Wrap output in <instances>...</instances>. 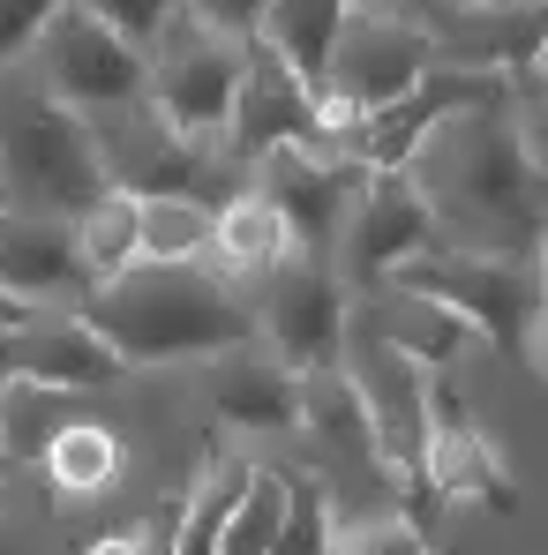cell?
Segmentation results:
<instances>
[{
	"instance_id": "1",
	"label": "cell",
	"mask_w": 548,
	"mask_h": 555,
	"mask_svg": "<svg viewBox=\"0 0 548 555\" xmlns=\"http://www.w3.org/2000/svg\"><path fill=\"white\" fill-rule=\"evenodd\" d=\"M398 173L429 203L436 248L541 256V151L511 120V91H504V105H473V113L436 120Z\"/></svg>"
},
{
	"instance_id": "2",
	"label": "cell",
	"mask_w": 548,
	"mask_h": 555,
	"mask_svg": "<svg viewBox=\"0 0 548 555\" xmlns=\"http://www.w3.org/2000/svg\"><path fill=\"white\" fill-rule=\"evenodd\" d=\"M91 323V338L113 346L120 369H158V361H218L241 353L256 338V315L241 300V285L203 263H151L136 256L128 271L91 285V300L76 308Z\"/></svg>"
},
{
	"instance_id": "3",
	"label": "cell",
	"mask_w": 548,
	"mask_h": 555,
	"mask_svg": "<svg viewBox=\"0 0 548 555\" xmlns=\"http://www.w3.org/2000/svg\"><path fill=\"white\" fill-rule=\"evenodd\" d=\"M98 151V173L113 195H181V203H226L233 188H248V166H233V151L218 135H181L174 120H158L151 98H120L76 113Z\"/></svg>"
},
{
	"instance_id": "4",
	"label": "cell",
	"mask_w": 548,
	"mask_h": 555,
	"mask_svg": "<svg viewBox=\"0 0 548 555\" xmlns=\"http://www.w3.org/2000/svg\"><path fill=\"white\" fill-rule=\"evenodd\" d=\"M383 285H406L436 308H451L473 338L511 353L526 375H541V256H466V248H421Z\"/></svg>"
},
{
	"instance_id": "5",
	"label": "cell",
	"mask_w": 548,
	"mask_h": 555,
	"mask_svg": "<svg viewBox=\"0 0 548 555\" xmlns=\"http://www.w3.org/2000/svg\"><path fill=\"white\" fill-rule=\"evenodd\" d=\"M98 195H105V173H98L84 120L68 105H53L30 76L15 91H0V203L76 218Z\"/></svg>"
},
{
	"instance_id": "6",
	"label": "cell",
	"mask_w": 548,
	"mask_h": 555,
	"mask_svg": "<svg viewBox=\"0 0 548 555\" xmlns=\"http://www.w3.org/2000/svg\"><path fill=\"white\" fill-rule=\"evenodd\" d=\"M293 428H308V443H316V473L308 480L323 488V503H331L339 526L406 518V480L375 451L368 413H361V398H354V383L339 375V361L293 375Z\"/></svg>"
},
{
	"instance_id": "7",
	"label": "cell",
	"mask_w": 548,
	"mask_h": 555,
	"mask_svg": "<svg viewBox=\"0 0 548 555\" xmlns=\"http://www.w3.org/2000/svg\"><path fill=\"white\" fill-rule=\"evenodd\" d=\"M339 375H346V383H354V398H361L375 451H383L391 473L406 480V518H413V503L429 495V488H421V459H429V369H421V361H406V353L368 323L361 300H346Z\"/></svg>"
},
{
	"instance_id": "8",
	"label": "cell",
	"mask_w": 548,
	"mask_h": 555,
	"mask_svg": "<svg viewBox=\"0 0 548 555\" xmlns=\"http://www.w3.org/2000/svg\"><path fill=\"white\" fill-rule=\"evenodd\" d=\"M248 68V38L203 23L174 8L158 23V38L143 46V98L158 105V120H174L181 135H226V113Z\"/></svg>"
},
{
	"instance_id": "9",
	"label": "cell",
	"mask_w": 548,
	"mask_h": 555,
	"mask_svg": "<svg viewBox=\"0 0 548 555\" xmlns=\"http://www.w3.org/2000/svg\"><path fill=\"white\" fill-rule=\"evenodd\" d=\"M15 68L53 98V105H68V113L143 98V46H128L120 30H105L91 8H76V0H61L46 15V30L30 38V53Z\"/></svg>"
},
{
	"instance_id": "10",
	"label": "cell",
	"mask_w": 548,
	"mask_h": 555,
	"mask_svg": "<svg viewBox=\"0 0 548 555\" xmlns=\"http://www.w3.org/2000/svg\"><path fill=\"white\" fill-rule=\"evenodd\" d=\"M248 315L256 331L271 338V361L285 375L331 369L339 361V338H346V285L331 278V256H308V248H285L271 271L256 278L248 293Z\"/></svg>"
},
{
	"instance_id": "11",
	"label": "cell",
	"mask_w": 548,
	"mask_h": 555,
	"mask_svg": "<svg viewBox=\"0 0 548 555\" xmlns=\"http://www.w3.org/2000/svg\"><path fill=\"white\" fill-rule=\"evenodd\" d=\"M421 68H429V23L413 8H346V23L323 53L316 98L361 120V113L413 91Z\"/></svg>"
},
{
	"instance_id": "12",
	"label": "cell",
	"mask_w": 548,
	"mask_h": 555,
	"mask_svg": "<svg viewBox=\"0 0 548 555\" xmlns=\"http://www.w3.org/2000/svg\"><path fill=\"white\" fill-rule=\"evenodd\" d=\"M421 248H436V225H429V203L413 195V181L406 173H368L361 195L339 218V233H331V278L346 293H375Z\"/></svg>"
},
{
	"instance_id": "13",
	"label": "cell",
	"mask_w": 548,
	"mask_h": 555,
	"mask_svg": "<svg viewBox=\"0 0 548 555\" xmlns=\"http://www.w3.org/2000/svg\"><path fill=\"white\" fill-rule=\"evenodd\" d=\"M361 181H368L361 158H339V151H316V143H285V151H264L248 166V188L271 203L285 241L308 248V256H331V233H339L346 203L361 195Z\"/></svg>"
},
{
	"instance_id": "14",
	"label": "cell",
	"mask_w": 548,
	"mask_h": 555,
	"mask_svg": "<svg viewBox=\"0 0 548 555\" xmlns=\"http://www.w3.org/2000/svg\"><path fill=\"white\" fill-rule=\"evenodd\" d=\"M413 15L429 23V68H488V76H511V68H534L548 38V8L541 0H413Z\"/></svg>"
},
{
	"instance_id": "15",
	"label": "cell",
	"mask_w": 548,
	"mask_h": 555,
	"mask_svg": "<svg viewBox=\"0 0 548 555\" xmlns=\"http://www.w3.org/2000/svg\"><path fill=\"white\" fill-rule=\"evenodd\" d=\"M98 278L76 256V225L53 218V210H15L0 203V293L23 300L30 315L53 308V315H76L91 300Z\"/></svg>"
},
{
	"instance_id": "16",
	"label": "cell",
	"mask_w": 548,
	"mask_h": 555,
	"mask_svg": "<svg viewBox=\"0 0 548 555\" xmlns=\"http://www.w3.org/2000/svg\"><path fill=\"white\" fill-rule=\"evenodd\" d=\"M473 105H504V76H488V68H421L406 98H391V105L361 113L354 158H361L368 173H398V166L413 158V143H421L436 120L473 113Z\"/></svg>"
},
{
	"instance_id": "17",
	"label": "cell",
	"mask_w": 548,
	"mask_h": 555,
	"mask_svg": "<svg viewBox=\"0 0 548 555\" xmlns=\"http://www.w3.org/2000/svg\"><path fill=\"white\" fill-rule=\"evenodd\" d=\"M316 113L323 98L308 91L271 46L248 38V68H241V91H233V113H226V151L233 166H256L264 151H285V143H316Z\"/></svg>"
},
{
	"instance_id": "18",
	"label": "cell",
	"mask_w": 548,
	"mask_h": 555,
	"mask_svg": "<svg viewBox=\"0 0 548 555\" xmlns=\"http://www.w3.org/2000/svg\"><path fill=\"white\" fill-rule=\"evenodd\" d=\"M421 488L429 495H473V503H496L511 511L519 488L496 459L488 428L466 413V398L451 390V369H429V459H421Z\"/></svg>"
},
{
	"instance_id": "19",
	"label": "cell",
	"mask_w": 548,
	"mask_h": 555,
	"mask_svg": "<svg viewBox=\"0 0 548 555\" xmlns=\"http://www.w3.org/2000/svg\"><path fill=\"white\" fill-rule=\"evenodd\" d=\"M113 375H120V361H113L105 338H91L84 315H53V308H38V315H23V323L0 331V383L98 390V383H113Z\"/></svg>"
},
{
	"instance_id": "20",
	"label": "cell",
	"mask_w": 548,
	"mask_h": 555,
	"mask_svg": "<svg viewBox=\"0 0 548 555\" xmlns=\"http://www.w3.org/2000/svg\"><path fill=\"white\" fill-rule=\"evenodd\" d=\"M361 315L406 353V361H421V369H451L458 353H466V338H473L451 308H436V300H421V293H406V285L361 293Z\"/></svg>"
},
{
	"instance_id": "21",
	"label": "cell",
	"mask_w": 548,
	"mask_h": 555,
	"mask_svg": "<svg viewBox=\"0 0 548 555\" xmlns=\"http://www.w3.org/2000/svg\"><path fill=\"white\" fill-rule=\"evenodd\" d=\"M285 248H293V241H285V225L271 218V203H264L256 188H233V195L211 210V271L226 278V285H256Z\"/></svg>"
},
{
	"instance_id": "22",
	"label": "cell",
	"mask_w": 548,
	"mask_h": 555,
	"mask_svg": "<svg viewBox=\"0 0 548 555\" xmlns=\"http://www.w3.org/2000/svg\"><path fill=\"white\" fill-rule=\"evenodd\" d=\"M91 405H84V390H53V383H0V459L8 473H38L46 459V443L68 428V421H84Z\"/></svg>"
},
{
	"instance_id": "23",
	"label": "cell",
	"mask_w": 548,
	"mask_h": 555,
	"mask_svg": "<svg viewBox=\"0 0 548 555\" xmlns=\"http://www.w3.org/2000/svg\"><path fill=\"white\" fill-rule=\"evenodd\" d=\"M346 8H354V0H264V15H256V46H271L278 61L316 91L323 53H331V38H339V23H346Z\"/></svg>"
},
{
	"instance_id": "24",
	"label": "cell",
	"mask_w": 548,
	"mask_h": 555,
	"mask_svg": "<svg viewBox=\"0 0 548 555\" xmlns=\"http://www.w3.org/2000/svg\"><path fill=\"white\" fill-rule=\"evenodd\" d=\"M218 413L241 428H293V375L278 361H248V346L218 353Z\"/></svg>"
},
{
	"instance_id": "25",
	"label": "cell",
	"mask_w": 548,
	"mask_h": 555,
	"mask_svg": "<svg viewBox=\"0 0 548 555\" xmlns=\"http://www.w3.org/2000/svg\"><path fill=\"white\" fill-rule=\"evenodd\" d=\"M38 473H46L53 495H98V488L120 473V443H113V428H105L98 413H84V421H68V428L46 443Z\"/></svg>"
},
{
	"instance_id": "26",
	"label": "cell",
	"mask_w": 548,
	"mask_h": 555,
	"mask_svg": "<svg viewBox=\"0 0 548 555\" xmlns=\"http://www.w3.org/2000/svg\"><path fill=\"white\" fill-rule=\"evenodd\" d=\"M136 256H151V263H203L211 256V203L143 195L136 203Z\"/></svg>"
},
{
	"instance_id": "27",
	"label": "cell",
	"mask_w": 548,
	"mask_h": 555,
	"mask_svg": "<svg viewBox=\"0 0 548 555\" xmlns=\"http://www.w3.org/2000/svg\"><path fill=\"white\" fill-rule=\"evenodd\" d=\"M248 488V459H211L203 480L181 495V555H218V533H226V511L241 503Z\"/></svg>"
},
{
	"instance_id": "28",
	"label": "cell",
	"mask_w": 548,
	"mask_h": 555,
	"mask_svg": "<svg viewBox=\"0 0 548 555\" xmlns=\"http://www.w3.org/2000/svg\"><path fill=\"white\" fill-rule=\"evenodd\" d=\"M68 225H76V256H84V271H91L98 285L136 263V195H113V188H105L91 210H76Z\"/></svg>"
},
{
	"instance_id": "29",
	"label": "cell",
	"mask_w": 548,
	"mask_h": 555,
	"mask_svg": "<svg viewBox=\"0 0 548 555\" xmlns=\"http://www.w3.org/2000/svg\"><path fill=\"white\" fill-rule=\"evenodd\" d=\"M278 518H285V473H278V465H248V488H241V503L226 511L218 555H271Z\"/></svg>"
},
{
	"instance_id": "30",
	"label": "cell",
	"mask_w": 548,
	"mask_h": 555,
	"mask_svg": "<svg viewBox=\"0 0 548 555\" xmlns=\"http://www.w3.org/2000/svg\"><path fill=\"white\" fill-rule=\"evenodd\" d=\"M331 503L308 473H285V518H278V541L271 555H331Z\"/></svg>"
},
{
	"instance_id": "31",
	"label": "cell",
	"mask_w": 548,
	"mask_h": 555,
	"mask_svg": "<svg viewBox=\"0 0 548 555\" xmlns=\"http://www.w3.org/2000/svg\"><path fill=\"white\" fill-rule=\"evenodd\" d=\"M331 555H429L413 518H361V526H331Z\"/></svg>"
},
{
	"instance_id": "32",
	"label": "cell",
	"mask_w": 548,
	"mask_h": 555,
	"mask_svg": "<svg viewBox=\"0 0 548 555\" xmlns=\"http://www.w3.org/2000/svg\"><path fill=\"white\" fill-rule=\"evenodd\" d=\"M76 8H91L105 30H120L128 46H151L158 38V23L181 8V0H76Z\"/></svg>"
},
{
	"instance_id": "33",
	"label": "cell",
	"mask_w": 548,
	"mask_h": 555,
	"mask_svg": "<svg viewBox=\"0 0 548 555\" xmlns=\"http://www.w3.org/2000/svg\"><path fill=\"white\" fill-rule=\"evenodd\" d=\"M53 8H61V0H0V68H15V61L30 53V38L46 30Z\"/></svg>"
},
{
	"instance_id": "34",
	"label": "cell",
	"mask_w": 548,
	"mask_h": 555,
	"mask_svg": "<svg viewBox=\"0 0 548 555\" xmlns=\"http://www.w3.org/2000/svg\"><path fill=\"white\" fill-rule=\"evenodd\" d=\"M128 555H181V495L151 503V518L136 526V541H128Z\"/></svg>"
},
{
	"instance_id": "35",
	"label": "cell",
	"mask_w": 548,
	"mask_h": 555,
	"mask_svg": "<svg viewBox=\"0 0 548 555\" xmlns=\"http://www.w3.org/2000/svg\"><path fill=\"white\" fill-rule=\"evenodd\" d=\"M181 8L218 23V30H233V38H256V15H264V0H181Z\"/></svg>"
},
{
	"instance_id": "36",
	"label": "cell",
	"mask_w": 548,
	"mask_h": 555,
	"mask_svg": "<svg viewBox=\"0 0 548 555\" xmlns=\"http://www.w3.org/2000/svg\"><path fill=\"white\" fill-rule=\"evenodd\" d=\"M0 555H61V548L46 541V526H38V518H15V511L0 503Z\"/></svg>"
},
{
	"instance_id": "37",
	"label": "cell",
	"mask_w": 548,
	"mask_h": 555,
	"mask_svg": "<svg viewBox=\"0 0 548 555\" xmlns=\"http://www.w3.org/2000/svg\"><path fill=\"white\" fill-rule=\"evenodd\" d=\"M23 315H30V308H23V300H8V293H0V331H8V323H23Z\"/></svg>"
},
{
	"instance_id": "38",
	"label": "cell",
	"mask_w": 548,
	"mask_h": 555,
	"mask_svg": "<svg viewBox=\"0 0 548 555\" xmlns=\"http://www.w3.org/2000/svg\"><path fill=\"white\" fill-rule=\"evenodd\" d=\"M354 8H413V0H354Z\"/></svg>"
},
{
	"instance_id": "39",
	"label": "cell",
	"mask_w": 548,
	"mask_h": 555,
	"mask_svg": "<svg viewBox=\"0 0 548 555\" xmlns=\"http://www.w3.org/2000/svg\"><path fill=\"white\" fill-rule=\"evenodd\" d=\"M0 480H8V459H0Z\"/></svg>"
},
{
	"instance_id": "40",
	"label": "cell",
	"mask_w": 548,
	"mask_h": 555,
	"mask_svg": "<svg viewBox=\"0 0 548 555\" xmlns=\"http://www.w3.org/2000/svg\"><path fill=\"white\" fill-rule=\"evenodd\" d=\"M451 8H473V0H451Z\"/></svg>"
}]
</instances>
